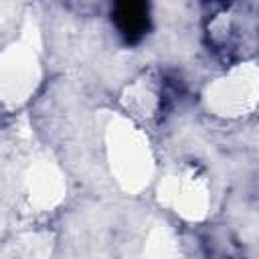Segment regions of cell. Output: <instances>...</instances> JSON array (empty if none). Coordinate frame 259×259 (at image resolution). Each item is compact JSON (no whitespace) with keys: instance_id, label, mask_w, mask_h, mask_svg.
Instances as JSON below:
<instances>
[{"instance_id":"6da1fadb","label":"cell","mask_w":259,"mask_h":259,"mask_svg":"<svg viewBox=\"0 0 259 259\" xmlns=\"http://www.w3.org/2000/svg\"><path fill=\"white\" fill-rule=\"evenodd\" d=\"M111 20L127 45L140 42L150 30V10L144 2H117L111 10Z\"/></svg>"}]
</instances>
